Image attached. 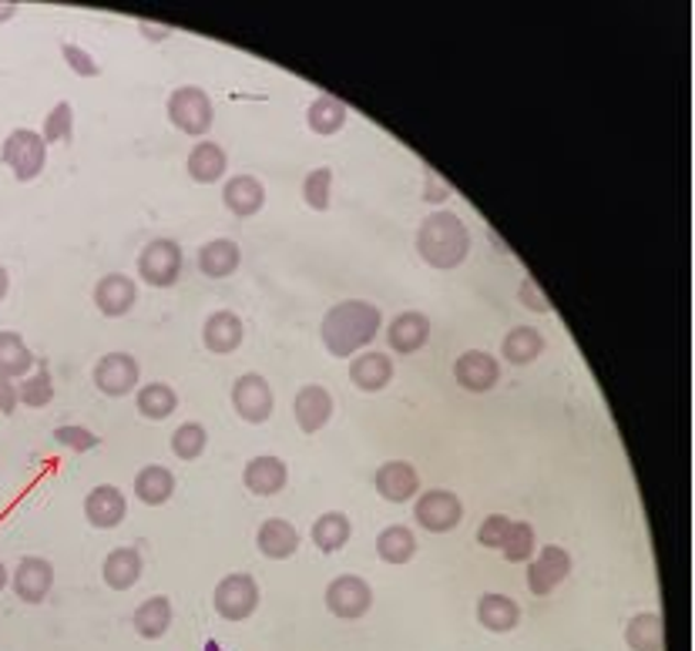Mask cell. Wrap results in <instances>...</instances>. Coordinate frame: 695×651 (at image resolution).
Returning <instances> with one entry per match:
<instances>
[{"instance_id": "6da1fadb", "label": "cell", "mask_w": 695, "mask_h": 651, "mask_svg": "<svg viewBox=\"0 0 695 651\" xmlns=\"http://www.w3.org/2000/svg\"><path fill=\"white\" fill-rule=\"evenodd\" d=\"M384 330V312L366 299H346L327 309L320 322V340L330 350V356L350 360L360 350H366L376 333Z\"/></svg>"}, {"instance_id": "f6af8a7d", "label": "cell", "mask_w": 695, "mask_h": 651, "mask_svg": "<svg viewBox=\"0 0 695 651\" xmlns=\"http://www.w3.org/2000/svg\"><path fill=\"white\" fill-rule=\"evenodd\" d=\"M518 302H521L525 309L538 312V316H548V312H551V302H548L544 289H541L531 276L521 279V286H518Z\"/></svg>"}, {"instance_id": "4fadbf2b", "label": "cell", "mask_w": 695, "mask_h": 651, "mask_svg": "<svg viewBox=\"0 0 695 651\" xmlns=\"http://www.w3.org/2000/svg\"><path fill=\"white\" fill-rule=\"evenodd\" d=\"M454 379H457V386L467 389V394H490V389L500 383V363L484 350H467L454 363Z\"/></svg>"}, {"instance_id": "ee69618b", "label": "cell", "mask_w": 695, "mask_h": 651, "mask_svg": "<svg viewBox=\"0 0 695 651\" xmlns=\"http://www.w3.org/2000/svg\"><path fill=\"white\" fill-rule=\"evenodd\" d=\"M60 57L68 60V68L78 75V78H98L101 75V64L95 60V54L81 44H65L60 47Z\"/></svg>"}, {"instance_id": "f546056e", "label": "cell", "mask_w": 695, "mask_h": 651, "mask_svg": "<svg viewBox=\"0 0 695 651\" xmlns=\"http://www.w3.org/2000/svg\"><path fill=\"white\" fill-rule=\"evenodd\" d=\"M175 494V474L162 464H148L135 474V497L148 507L168 504Z\"/></svg>"}, {"instance_id": "ab89813d", "label": "cell", "mask_w": 695, "mask_h": 651, "mask_svg": "<svg viewBox=\"0 0 695 651\" xmlns=\"http://www.w3.org/2000/svg\"><path fill=\"white\" fill-rule=\"evenodd\" d=\"M330 195H333V168H312L302 178V202L312 212H327L330 209Z\"/></svg>"}, {"instance_id": "4dcf8cb0", "label": "cell", "mask_w": 695, "mask_h": 651, "mask_svg": "<svg viewBox=\"0 0 695 651\" xmlns=\"http://www.w3.org/2000/svg\"><path fill=\"white\" fill-rule=\"evenodd\" d=\"M34 366V353L24 343L21 333L0 330V376L4 379H24Z\"/></svg>"}, {"instance_id": "d6a6232c", "label": "cell", "mask_w": 695, "mask_h": 651, "mask_svg": "<svg viewBox=\"0 0 695 651\" xmlns=\"http://www.w3.org/2000/svg\"><path fill=\"white\" fill-rule=\"evenodd\" d=\"M544 353V336L534 330V325H518L508 336L500 340V356L511 366H528Z\"/></svg>"}, {"instance_id": "9a60e30c", "label": "cell", "mask_w": 695, "mask_h": 651, "mask_svg": "<svg viewBox=\"0 0 695 651\" xmlns=\"http://www.w3.org/2000/svg\"><path fill=\"white\" fill-rule=\"evenodd\" d=\"M373 487H376V494H380L384 500H390V504H407V500H413L420 494V474L407 461H387V464L376 467Z\"/></svg>"}, {"instance_id": "d6986e66", "label": "cell", "mask_w": 695, "mask_h": 651, "mask_svg": "<svg viewBox=\"0 0 695 651\" xmlns=\"http://www.w3.org/2000/svg\"><path fill=\"white\" fill-rule=\"evenodd\" d=\"M387 343L400 356H410V353L423 350L430 343V319L417 309L397 312L387 325Z\"/></svg>"}, {"instance_id": "f1b7e54d", "label": "cell", "mask_w": 695, "mask_h": 651, "mask_svg": "<svg viewBox=\"0 0 695 651\" xmlns=\"http://www.w3.org/2000/svg\"><path fill=\"white\" fill-rule=\"evenodd\" d=\"M625 641L631 651H662L665 648V625L659 611H639L625 625Z\"/></svg>"}, {"instance_id": "e575fe53", "label": "cell", "mask_w": 695, "mask_h": 651, "mask_svg": "<svg viewBox=\"0 0 695 651\" xmlns=\"http://www.w3.org/2000/svg\"><path fill=\"white\" fill-rule=\"evenodd\" d=\"M135 407L145 420H168L178 410V394L168 383H145L135 394Z\"/></svg>"}, {"instance_id": "44dd1931", "label": "cell", "mask_w": 695, "mask_h": 651, "mask_svg": "<svg viewBox=\"0 0 695 651\" xmlns=\"http://www.w3.org/2000/svg\"><path fill=\"white\" fill-rule=\"evenodd\" d=\"M286 481H289V471L273 453H260V457H252L242 471V484L256 497H276L286 487Z\"/></svg>"}, {"instance_id": "8992f818", "label": "cell", "mask_w": 695, "mask_h": 651, "mask_svg": "<svg viewBox=\"0 0 695 651\" xmlns=\"http://www.w3.org/2000/svg\"><path fill=\"white\" fill-rule=\"evenodd\" d=\"M0 162L14 172L18 181H34L47 165V142L34 128H14L4 148H0Z\"/></svg>"}, {"instance_id": "ba28073f", "label": "cell", "mask_w": 695, "mask_h": 651, "mask_svg": "<svg viewBox=\"0 0 695 651\" xmlns=\"http://www.w3.org/2000/svg\"><path fill=\"white\" fill-rule=\"evenodd\" d=\"M232 410L245 423H266L276 410V397H273L269 379L263 373H242L232 383Z\"/></svg>"}, {"instance_id": "484cf974", "label": "cell", "mask_w": 695, "mask_h": 651, "mask_svg": "<svg viewBox=\"0 0 695 651\" xmlns=\"http://www.w3.org/2000/svg\"><path fill=\"white\" fill-rule=\"evenodd\" d=\"M185 168H188V178H192V181L216 185L229 172V155H225V148L219 142H199L192 152H188Z\"/></svg>"}, {"instance_id": "4316f807", "label": "cell", "mask_w": 695, "mask_h": 651, "mask_svg": "<svg viewBox=\"0 0 695 651\" xmlns=\"http://www.w3.org/2000/svg\"><path fill=\"white\" fill-rule=\"evenodd\" d=\"M477 621L494 635H508L521 625V605L508 595H484L477 602Z\"/></svg>"}, {"instance_id": "8d00e7d4", "label": "cell", "mask_w": 695, "mask_h": 651, "mask_svg": "<svg viewBox=\"0 0 695 651\" xmlns=\"http://www.w3.org/2000/svg\"><path fill=\"white\" fill-rule=\"evenodd\" d=\"M538 551V534L534 528L528 525V520H511V531L508 538H504L500 544V554L504 561H511V564H528Z\"/></svg>"}, {"instance_id": "603a6c76", "label": "cell", "mask_w": 695, "mask_h": 651, "mask_svg": "<svg viewBox=\"0 0 695 651\" xmlns=\"http://www.w3.org/2000/svg\"><path fill=\"white\" fill-rule=\"evenodd\" d=\"M142 571H145V561H142V554H139V548H114L108 558H104V564H101V577H104V584L111 592H129V588H135V584L142 581Z\"/></svg>"}, {"instance_id": "7dc6e473", "label": "cell", "mask_w": 695, "mask_h": 651, "mask_svg": "<svg viewBox=\"0 0 695 651\" xmlns=\"http://www.w3.org/2000/svg\"><path fill=\"white\" fill-rule=\"evenodd\" d=\"M18 383H11V379H4V376H0V413H14L18 410Z\"/></svg>"}, {"instance_id": "bcb514c9", "label": "cell", "mask_w": 695, "mask_h": 651, "mask_svg": "<svg viewBox=\"0 0 695 651\" xmlns=\"http://www.w3.org/2000/svg\"><path fill=\"white\" fill-rule=\"evenodd\" d=\"M423 199L433 202V206H437V202H448V199H451V185H448V181H440V178L430 172V175H427V188H423Z\"/></svg>"}, {"instance_id": "74e56055", "label": "cell", "mask_w": 695, "mask_h": 651, "mask_svg": "<svg viewBox=\"0 0 695 651\" xmlns=\"http://www.w3.org/2000/svg\"><path fill=\"white\" fill-rule=\"evenodd\" d=\"M18 400L31 410H44L54 404V379L47 366H37L34 373H27L18 386Z\"/></svg>"}, {"instance_id": "836d02e7", "label": "cell", "mask_w": 695, "mask_h": 651, "mask_svg": "<svg viewBox=\"0 0 695 651\" xmlns=\"http://www.w3.org/2000/svg\"><path fill=\"white\" fill-rule=\"evenodd\" d=\"M132 625H135V631H139L142 638H148V641L165 638L168 628H172V602H168L165 595H155V598L142 602V605L135 608Z\"/></svg>"}, {"instance_id": "2e32d148", "label": "cell", "mask_w": 695, "mask_h": 651, "mask_svg": "<svg viewBox=\"0 0 695 651\" xmlns=\"http://www.w3.org/2000/svg\"><path fill=\"white\" fill-rule=\"evenodd\" d=\"M11 584L24 605H41L54 588V564L44 558H21V564L11 574Z\"/></svg>"}, {"instance_id": "9c48e42d", "label": "cell", "mask_w": 695, "mask_h": 651, "mask_svg": "<svg viewBox=\"0 0 695 651\" xmlns=\"http://www.w3.org/2000/svg\"><path fill=\"white\" fill-rule=\"evenodd\" d=\"M95 386L98 394L118 400V397H129L135 394V386L142 379V366L132 353H108L95 363Z\"/></svg>"}, {"instance_id": "cb8c5ba5", "label": "cell", "mask_w": 695, "mask_h": 651, "mask_svg": "<svg viewBox=\"0 0 695 651\" xmlns=\"http://www.w3.org/2000/svg\"><path fill=\"white\" fill-rule=\"evenodd\" d=\"M256 548L269 561H286L299 551V531L283 517H269L256 531Z\"/></svg>"}, {"instance_id": "d590c367", "label": "cell", "mask_w": 695, "mask_h": 651, "mask_svg": "<svg viewBox=\"0 0 695 651\" xmlns=\"http://www.w3.org/2000/svg\"><path fill=\"white\" fill-rule=\"evenodd\" d=\"M376 554L387 564H407L417 554V534L404 525H390L376 534Z\"/></svg>"}, {"instance_id": "277c9868", "label": "cell", "mask_w": 695, "mask_h": 651, "mask_svg": "<svg viewBox=\"0 0 695 651\" xmlns=\"http://www.w3.org/2000/svg\"><path fill=\"white\" fill-rule=\"evenodd\" d=\"M212 605H216V615L225 618V621H245L256 615L260 608V584L252 574L245 571H232L225 574L216 592H212Z\"/></svg>"}, {"instance_id": "b9f144b4", "label": "cell", "mask_w": 695, "mask_h": 651, "mask_svg": "<svg viewBox=\"0 0 695 651\" xmlns=\"http://www.w3.org/2000/svg\"><path fill=\"white\" fill-rule=\"evenodd\" d=\"M54 440H57L60 446L75 450V453H88V450H95V446L101 443V437H98L95 430H88V427H78V423L54 427Z\"/></svg>"}, {"instance_id": "7c38bea8", "label": "cell", "mask_w": 695, "mask_h": 651, "mask_svg": "<svg viewBox=\"0 0 695 651\" xmlns=\"http://www.w3.org/2000/svg\"><path fill=\"white\" fill-rule=\"evenodd\" d=\"M293 417L302 433H320L333 420V397L320 383H306L293 397Z\"/></svg>"}, {"instance_id": "7bdbcfd3", "label": "cell", "mask_w": 695, "mask_h": 651, "mask_svg": "<svg viewBox=\"0 0 695 651\" xmlns=\"http://www.w3.org/2000/svg\"><path fill=\"white\" fill-rule=\"evenodd\" d=\"M511 531V517L508 514H490L481 520V528H477V544L487 548V551H500L504 538H508Z\"/></svg>"}, {"instance_id": "5bb4252c", "label": "cell", "mask_w": 695, "mask_h": 651, "mask_svg": "<svg viewBox=\"0 0 695 651\" xmlns=\"http://www.w3.org/2000/svg\"><path fill=\"white\" fill-rule=\"evenodd\" d=\"M139 302V286L132 276H124V273H108L98 279L95 286V306L101 316L108 319H121V316H129Z\"/></svg>"}, {"instance_id": "1f68e13d", "label": "cell", "mask_w": 695, "mask_h": 651, "mask_svg": "<svg viewBox=\"0 0 695 651\" xmlns=\"http://www.w3.org/2000/svg\"><path fill=\"white\" fill-rule=\"evenodd\" d=\"M312 544L320 548L323 554H337L350 544V534H353V525H350V517L340 514V510H330L323 517H316V525H312Z\"/></svg>"}, {"instance_id": "7a4b0ae2", "label": "cell", "mask_w": 695, "mask_h": 651, "mask_svg": "<svg viewBox=\"0 0 695 651\" xmlns=\"http://www.w3.org/2000/svg\"><path fill=\"white\" fill-rule=\"evenodd\" d=\"M417 252L430 269H457L471 255V229L457 212H430L417 229Z\"/></svg>"}, {"instance_id": "ac0fdd59", "label": "cell", "mask_w": 695, "mask_h": 651, "mask_svg": "<svg viewBox=\"0 0 695 651\" xmlns=\"http://www.w3.org/2000/svg\"><path fill=\"white\" fill-rule=\"evenodd\" d=\"M222 202L235 219H252L266 206V185L256 175H232L222 185Z\"/></svg>"}, {"instance_id": "30bf717a", "label": "cell", "mask_w": 695, "mask_h": 651, "mask_svg": "<svg viewBox=\"0 0 695 651\" xmlns=\"http://www.w3.org/2000/svg\"><path fill=\"white\" fill-rule=\"evenodd\" d=\"M327 608L330 615H337L340 621H356L373 608V588L369 581L356 577V574H340L337 581H330L327 588Z\"/></svg>"}, {"instance_id": "f907efd6", "label": "cell", "mask_w": 695, "mask_h": 651, "mask_svg": "<svg viewBox=\"0 0 695 651\" xmlns=\"http://www.w3.org/2000/svg\"><path fill=\"white\" fill-rule=\"evenodd\" d=\"M8 289H11V276H8V269H4V266H0V302H4Z\"/></svg>"}, {"instance_id": "ffe728a7", "label": "cell", "mask_w": 695, "mask_h": 651, "mask_svg": "<svg viewBox=\"0 0 695 651\" xmlns=\"http://www.w3.org/2000/svg\"><path fill=\"white\" fill-rule=\"evenodd\" d=\"M202 343H206V350L216 353V356L235 353V350L245 343V325H242V319H239L235 312H229V309L212 312V316L206 319V325H202Z\"/></svg>"}, {"instance_id": "5b68a950", "label": "cell", "mask_w": 695, "mask_h": 651, "mask_svg": "<svg viewBox=\"0 0 695 651\" xmlns=\"http://www.w3.org/2000/svg\"><path fill=\"white\" fill-rule=\"evenodd\" d=\"M185 255L175 239H152L139 255V279L152 289H172L181 279Z\"/></svg>"}, {"instance_id": "e0dca14e", "label": "cell", "mask_w": 695, "mask_h": 651, "mask_svg": "<svg viewBox=\"0 0 695 651\" xmlns=\"http://www.w3.org/2000/svg\"><path fill=\"white\" fill-rule=\"evenodd\" d=\"M85 517L98 531H114L124 517H129V500L114 484H101L85 497Z\"/></svg>"}, {"instance_id": "f35d334b", "label": "cell", "mask_w": 695, "mask_h": 651, "mask_svg": "<svg viewBox=\"0 0 695 651\" xmlns=\"http://www.w3.org/2000/svg\"><path fill=\"white\" fill-rule=\"evenodd\" d=\"M206 446H209V430L202 427V423H196V420H188V423H181L175 433H172V453L178 461H199L202 453H206Z\"/></svg>"}, {"instance_id": "3957f363", "label": "cell", "mask_w": 695, "mask_h": 651, "mask_svg": "<svg viewBox=\"0 0 695 651\" xmlns=\"http://www.w3.org/2000/svg\"><path fill=\"white\" fill-rule=\"evenodd\" d=\"M165 111H168V121L178 128L181 135H188V139H202V135H209V128H212V121H216L212 98H209L202 88H196V85L175 88V91L168 95Z\"/></svg>"}, {"instance_id": "7402d4cb", "label": "cell", "mask_w": 695, "mask_h": 651, "mask_svg": "<svg viewBox=\"0 0 695 651\" xmlns=\"http://www.w3.org/2000/svg\"><path fill=\"white\" fill-rule=\"evenodd\" d=\"M390 379H394V360L384 353L366 350L350 360V383L363 389V394H380V389L390 386Z\"/></svg>"}, {"instance_id": "d4e9b609", "label": "cell", "mask_w": 695, "mask_h": 651, "mask_svg": "<svg viewBox=\"0 0 695 651\" xmlns=\"http://www.w3.org/2000/svg\"><path fill=\"white\" fill-rule=\"evenodd\" d=\"M242 266V249L235 239H212L199 249V273L209 279H229Z\"/></svg>"}, {"instance_id": "8fae6325", "label": "cell", "mask_w": 695, "mask_h": 651, "mask_svg": "<svg viewBox=\"0 0 695 651\" xmlns=\"http://www.w3.org/2000/svg\"><path fill=\"white\" fill-rule=\"evenodd\" d=\"M572 574V554L558 544H544L531 561H528V592L544 598L551 595L564 577Z\"/></svg>"}, {"instance_id": "681fc988", "label": "cell", "mask_w": 695, "mask_h": 651, "mask_svg": "<svg viewBox=\"0 0 695 651\" xmlns=\"http://www.w3.org/2000/svg\"><path fill=\"white\" fill-rule=\"evenodd\" d=\"M18 11H21L18 0H4V4H0V24H8Z\"/></svg>"}, {"instance_id": "c3c4849f", "label": "cell", "mask_w": 695, "mask_h": 651, "mask_svg": "<svg viewBox=\"0 0 695 651\" xmlns=\"http://www.w3.org/2000/svg\"><path fill=\"white\" fill-rule=\"evenodd\" d=\"M139 31H142L148 41H168V37H172V27H155V24H148V21H139Z\"/></svg>"}, {"instance_id": "816d5d0a", "label": "cell", "mask_w": 695, "mask_h": 651, "mask_svg": "<svg viewBox=\"0 0 695 651\" xmlns=\"http://www.w3.org/2000/svg\"><path fill=\"white\" fill-rule=\"evenodd\" d=\"M8 581H11V571H8V564H4V561H0V592L8 588Z\"/></svg>"}, {"instance_id": "60d3db41", "label": "cell", "mask_w": 695, "mask_h": 651, "mask_svg": "<svg viewBox=\"0 0 695 651\" xmlns=\"http://www.w3.org/2000/svg\"><path fill=\"white\" fill-rule=\"evenodd\" d=\"M41 139L47 145H54V142H71L75 139V108H71V101H57L47 111L44 128H41Z\"/></svg>"}, {"instance_id": "52a82bcc", "label": "cell", "mask_w": 695, "mask_h": 651, "mask_svg": "<svg viewBox=\"0 0 695 651\" xmlns=\"http://www.w3.org/2000/svg\"><path fill=\"white\" fill-rule=\"evenodd\" d=\"M413 517H417V525L430 534H448L454 528H461V520H464V504L454 490H423L413 497Z\"/></svg>"}, {"instance_id": "83f0119b", "label": "cell", "mask_w": 695, "mask_h": 651, "mask_svg": "<svg viewBox=\"0 0 695 651\" xmlns=\"http://www.w3.org/2000/svg\"><path fill=\"white\" fill-rule=\"evenodd\" d=\"M346 118H350V108L340 98H333V95H320V98L309 104V111H306L309 132L320 135V139H330V135L343 132Z\"/></svg>"}]
</instances>
